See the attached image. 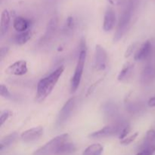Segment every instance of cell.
I'll use <instances>...</instances> for the list:
<instances>
[{"label": "cell", "mask_w": 155, "mask_h": 155, "mask_svg": "<svg viewBox=\"0 0 155 155\" xmlns=\"http://www.w3.org/2000/svg\"><path fill=\"white\" fill-rule=\"evenodd\" d=\"M64 67L61 66L49 75L39 80L37 84L36 95V101L37 102L43 101L51 93L54 86H56L59 79L64 73Z\"/></svg>", "instance_id": "obj_1"}, {"label": "cell", "mask_w": 155, "mask_h": 155, "mask_svg": "<svg viewBox=\"0 0 155 155\" xmlns=\"http://www.w3.org/2000/svg\"><path fill=\"white\" fill-rule=\"evenodd\" d=\"M116 24V13L112 8H107L105 11L103 22V30L109 32L114 27Z\"/></svg>", "instance_id": "obj_10"}, {"label": "cell", "mask_w": 155, "mask_h": 155, "mask_svg": "<svg viewBox=\"0 0 155 155\" xmlns=\"http://www.w3.org/2000/svg\"><path fill=\"white\" fill-rule=\"evenodd\" d=\"M103 152V147L100 144H93L84 150L83 155H101Z\"/></svg>", "instance_id": "obj_19"}, {"label": "cell", "mask_w": 155, "mask_h": 155, "mask_svg": "<svg viewBox=\"0 0 155 155\" xmlns=\"http://www.w3.org/2000/svg\"><path fill=\"white\" fill-rule=\"evenodd\" d=\"M18 134L17 133H12L11 134L8 135L7 136L3 138L1 140V142H0V150L2 151V149L4 148H6V147L9 146L12 144H13L15 142V141L18 139Z\"/></svg>", "instance_id": "obj_20"}, {"label": "cell", "mask_w": 155, "mask_h": 155, "mask_svg": "<svg viewBox=\"0 0 155 155\" xmlns=\"http://www.w3.org/2000/svg\"><path fill=\"white\" fill-rule=\"evenodd\" d=\"M0 95L5 98H11V97H12L10 92L4 84L0 85Z\"/></svg>", "instance_id": "obj_25"}, {"label": "cell", "mask_w": 155, "mask_h": 155, "mask_svg": "<svg viewBox=\"0 0 155 155\" xmlns=\"http://www.w3.org/2000/svg\"><path fill=\"white\" fill-rule=\"evenodd\" d=\"M86 53H87V49H86V41L84 40V39H83L80 42V51L79 54L78 61H77L74 76L71 80V91L72 93L77 90L81 82L85 62H86Z\"/></svg>", "instance_id": "obj_2"}, {"label": "cell", "mask_w": 155, "mask_h": 155, "mask_svg": "<svg viewBox=\"0 0 155 155\" xmlns=\"http://www.w3.org/2000/svg\"><path fill=\"white\" fill-rule=\"evenodd\" d=\"M11 17L9 12L7 9H5L1 15V21H0V36L2 38L7 33L10 25Z\"/></svg>", "instance_id": "obj_14"}, {"label": "cell", "mask_w": 155, "mask_h": 155, "mask_svg": "<svg viewBox=\"0 0 155 155\" xmlns=\"http://www.w3.org/2000/svg\"><path fill=\"white\" fill-rule=\"evenodd\" d=\"M136 45H137V43H136V42H135V43H132L131 45H130V46L127 48V51H126V53H125L126 58L130 57V56L133 54V51H134V49H135V48H136Z\"/></svg>", "instance_id": "obj_28"}, {"label": "cell", "mask_w": 155, "mask_h": 155, "mask_svg": "<svg viewBox=\"0 0 155 155\" xmlns=\"http://www.w3.org/2000/svg\"><path fill=\"white\" fill-rule=\"evenodd\" d=\"M58 18L57 16L52 17L47 24L45 33L44 34L43 39H42L44 42H48L54 36L58 29Z\"/></svg>", "instance_id": "obj_13"}, {"label": "cell", "mask_w": 155, "mask_h": 155, "mask_svg": "<svg viewBox=\"0 0 155 155\" xmlns=\"http://www.w3.org/2000/svg\"><path fill=\"white\" fill-rule=\"evenodd\" d=\"M11 115H12V112L10 110H5L2 111L1 116H0V126L1 127H2L3 124L6 122V120L10 117Z\"/></svg>", "instance_id": "obj_24"}, {"label": "cell", "mask_w": 155, "mask_h": 155, "mask_svg": "<svg viewBox=\"0 0 155 155\" xmlns=\"http://www.w3.org/2000/svg\"><path fill=\"white\" fill-rule=\"evenodd\" d=\"M133 8H134L133 2L130 0V1L128 2L125 9L123 12L122 15H120L119 23H118L117 25V28L116 33H115L114 37V42L119 41L123 37L124 33L127 32L129 24H130V21H131Z\"/></svg>", "instance_id": "obj_4"}, {"label": "cell", "mask_w": 155, "mask_h": 155, "mask_svg": "<svg viewBox=\"0 0 155 155\" xmlns=\"http://www.w3.org/2000/svg\"><path fill=\"white\" fill-rule=\"evenodd\" d=\"M130 127L129 125H126L125 127H124V128L123 129L122 131H121V133H120V136H119V138L120 139H124L125 138H127V136L128 135V133H130Z\"/></svg>", "instance_id": "obj_26"}, {"label": "cell", "mask_w": 155, "mask_h": 155, "mask_svg": "<svg viewBox=\"0 0 155 155\" xmlns=\"http://www.w3.org/2000/svg\"><path fill=\"white\" fill-rule=\"evenodd\" d=\"M32 33L30 30H27V31L24 32V33H20L18 34L15 37V42L18 45H24V44L27 43L30 39H31Z\"/></svg>", "instance_id": "obj_21"}, {"label": "cell", "mask_w": 155, "mask_h": 155, "mask_svg": "<svg viewBox=\"0 0 155 155\" xmlns=\"http://www.w3.org/2000/svg\"><path fill=\"white\" fill-rule=\"evenodd\" d=\"M107 54L101 45H96L95 51V61L94 66L97 71H104L107 66Z\"/></svg>", "instance_id": "obj_7"}, {"label": "cell", "mask_w": 155, "mask_h": 155, "mask_svg": "<svg viewBox=\"0 0 155 155\" xmlns=\"http://www.w3.org/2000/svg\"><path fill=\"white\" fill-rule=\"evenodd\" d=\"M152 49V45L150 40H147L142 44L139 48L136 53L135 54L134 59L135 61H144L148 58L150 56Z\"/></svg>", "instance_id": "obj_12"}, {"label": "cell", "mask_w": 155, "mask_h": 155, "mask_svg": "<svg viewBox=\"0 0 155 155\" xmlns=\"http://www.w3.org/2000/svg\"><path fill=\"white\" fill-rule=\"evenodd\" d=\"M148 104L149 107H155V95L152 98H151L148 101Z\"/></svg>", "instance_id": "obj_30"}, {"label": "cell", "mask_w": 155, "mask_h": 155, "mask_svg": "<svg viewBox=\"0 0 155 155\" xmlns=\"http://www.w3.org/2000/svg\"><path fill=\"white\" fill-rule=\"evenodd\" d=\"M138 136H139V133H134V134L132 135V136H129V137L125 138L124 139L121 140L120 141V144H121V145H130V144H131L132 142H133V141L136 140V139L138 137Z\"/></svg>", "instance_id": "obj_23"}, {"label": "cell", "mask_w": 155, "mask_h": 155, "mask_svg": "<svg viewBox=\"0 0 155 155\" xmlns=\"http://www.w3.org/2000/svg\"><path fill=\"white\" fill-rule=\"evenodd\" d=\"M153 147H155V131L154 130H150L147 132L141 146V150L148 149Z\"/></svg>", "instance_id": "obj_16"}, {"label": "cell", "mask_w": 155, "mask_h": 155, "mask_svg": "<svg viewBox=\"0 0 155 155\" xmlns=\"http://www.w3.org/2000/svg\"><path fill=\"white\" fill-rule=\"evenodd\" d=\"M43 127H33V128L29 129V130L22 133V134L21 135V138L23 141L26 142H33V141L36 140L39 137H41V136L43 134Z\"/></svg>", "instance_id": "obj_9"}, {"label": "cell", "mask_w": 155, "mask_h": 155, "mask_svg": "<svg viewBox=\"0 0 155 155\" xmlns=\"http://www.w3.org/2000/svg\"><path fill=\"white\" fill-rule=\"evenodd\" d=\"M76 104V98L72 97L70 99L68 100L66 103L64 104L62 108L61 109L60 112L58 114L57 119V125L61 127L63 125L64 123L67 122L70 117L71 116L73 110H74V107Z\"/></svg>", "instance_id": "obj_5"}, {"label": "cell", "mask_w": 155, "mask_h": 155, "mask_svg": "<svg viewBox=\"0 0 155 155\" xmlns=\"http://www.w3.org/2000/svg\"><path fill=\"white\" fill-rule=\"evenodd\" d=\"M120 2H123V1H124V0H120Z\"/></svg>", "instance_id": "obj_32"}, {"label": "cell", "mask_w": 155, "mask_h": 155, "mask_svg": "<svg viewBox=\"0 0 155 155\" xmlns=\"http://www.w3.org/2000/svg\"><path fill=\"white\" fill-rule=\"evenodd\" d=\"M74 26H75V21H74V18L72 16L68 17L67 19L66 23H65L64 27V32L66 34L71 33L74 30Z\"/></svg>", "instance_id": "obj_22"}, {"label": "cell", "mask_w": 155, "mask_h": 155, "mask_svg": "<svg viewBox=\"0 0 155 155\" xmlns=\"http://www.w3.org/2000/svg\"><path fill=\"white\" fill-rule=\"evenodd\" d=\"M75 145L72 142H70L69 141H68V142H66L62 145V146L58 150L56 155H70L75 152Z\"/></svg>", "instance_id": "obj_18"}, {"label": "cell", "mask_w": 155, "mask_h": 155, "mask_svg": "<svg viewBox=\"0 0 155 155\" xmlns=\"http://www.w3.org/2000/svg\"><path fill=\"white\" fill-rule=\"evenodd\" d=\"M28 71L27 64L26 61L20 60L15 62L12 64L9 65L7 69L5 70V73L9 75L15 76H24Z\"/></svg>", "instance_id": "obj_8"}, {"label": "cell", "mask_w": 155, "mask_h": 155, "mask_svg": "<svg viewBox=\"0 0 155 155\" xmlns=\"http://www.w3.org/2000/svg\"><path fill=\"white\" fill-rule=\"evenodd\" d=\"M29 26H30L29 21L23 17H16L13 21L14 28L18 33H24V32L27 31Z\"/></svg>", "instance_id": "obj_15"}, {"label": "cell", "mask_w": 155, "mask_h": 155, "mask_svg": "<svg viewBox=\"0 0 155 155\" xmlns=\"http://www.w3.org/2000/svg\"><path fill=\"white\" fill-rule=\"evenodd\" d=\"M133 69H134V64L131 63H127L124 67H123L122 70L119 73L117 77V80L119 81H124V80H127V78L130 77L131 74L133 73Z\"/></svg>", "instance_id": "obj_17"}, {"label": "cell", "mask_w": 155, "mask_h": 155, "mask_svg": "<svg viewBox=\"0 0 155 155\" xmlns=\"http://www.w3.org/2000/svg\"><path fill=\"white\" fill-rule=\"evenodd\" d=\"M155 153V147L153 148H148V149L142 150L140 152L138 153L136 155H154Z\"/></svg>", "instance_id": "obj_27"}, {"label": "cell", "mask_w": 155, "mask_h": 155, "mask_svg": "<svg viewBox=\"0 0 155 155\" xmlns=\"http://www.w3.org/2000/svg\"><path fill=\"white\" fill-rule=\"evenodd\" d=\"M124 128L121 129L120 124L109 125L98 130V131L92 133L91 134H89V136L92 139H101V138L108 137V136H114V135L117 134V133H120Z\"/></svg>", "instance_id": "obj_6"}, {"label": "cell", "mask_w": 155, "mask_h": 155, "mask_svg": "<svg viewBox=\"0 0 155 155\" xmlns=\"http://www.w3.org/2000/svg\"><path fill=\"white\" fill-rule=\"evenodd\" d=\"M69 139V134L59 135L36 150L33 155H56L64 143Z\"/></svg>", "instance_id": "obj_3"}, {"label": "cell", "mask_w": 155, "mask_h": 155, "mask_svg": "<svg viewBox=\"0 0 155 155\" xmlns=\"http://www.w3.org/2000/svg\"><path fill=\"white\" fill-rule=\"evenodd\" d=\"M110 4L114 5H118L120 3V0H107Z\"/></svg>", "instance_id": "obj_31"}, {"label": "cell", "mask_w": 155, "mask_h": 155, "mask_svg": "<svg viewBox=\"0 0 155 155\" xmlns=\"http://www.w3.org/2000/svg\"><path fill=\"white\" fill-rule=\"evenodd\" d=\"M8 51V47H5V48H1V51H0V58H1V59H2L3 57L7 54Z\"/></svg>", "instance_id": "obj_29"}, {"label": "cell", "mask_w": 155, "mask_h": 155, "mask_svg": "<svg viewBox=\"0 0 155 155\" xmlns=\"http://www.w3.org/2000/svg\"><path fill=\"white\" fill-rule=\"evenodd\" d=\"M155 80V66L147 65L141 73L140 82L142 85L148 86L152 83Z\"/></svg>", "instance_id": "obj_11"}]
</instances>
